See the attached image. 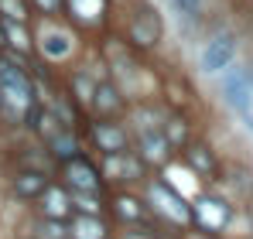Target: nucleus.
<instances>
[{
    "label": "nucleus",
    "mask_w": 253,
    "mask_h": 239,
    "mask_svg": "<svg viewBox=\"0 0 253 239\" xmlns=\"http://www.w3.org/2000/svg\"><path fill=\"white\" fill-rule=\"evenodd\" d=\"M106 65H96V69H89L85 62H79L72 72H69V79H65V92L72 96V103L79 106V110H89V99H92V92H96V82L106 79V72H103Z\"/></svg>",
    "instance_id": "nucleus-15"
},
{
    "label": "nucleus",
    "mask_w": 253,
    "mask_h": 239,
    "mask_svg": "<svg viewBox=\"0 0 253 239\" xmlns=\"http://www.w3.org/2000/svg\"><path fill=\"white\" fill-rule=\"evenodd\" d=\"M31 208H35V215L65 219V222H69V215H72V195H69V188H65L62 181H48V188L31 201Z\"/></svg>",
    "instance_id": "nucleus-17"
},
{
    "label": "nucleus",
    "mask_w": 253,
    "mask_h": 239,
    "mask_svg": "<svg viewBox=\"0 0 253 239\" xmlns=\"http://www.w3.org/2000/svg\"><path fill=\"white\" fill-rule=\"evenodd\" d=\"M222 79H219V92H222V103L236 113V117L243 120V126L253 133V82H250V72L247 69H222L219 72Z\"/></svg>",
    "instance_id": "nucleus-6"
},
{
    "label": "nucleus",
    "mask_w": 253,
    "mask_h": 239,
    "mask_svg": "<svg viewBox=\"0 0 253 239\" xmlns=\"http://www.w3.org/2000/svg\"><path fill=\"white\" fill-rule=\"evenodd\" d=\"M165 133H168L171 147H185V137H188V126L181 117H168L165 120Z\"/></svg>",
    "instance_id": "nucleus-25"
},
{
    "label": "nucleus",
    "mask_w": 253,
    "mask_h": 239,
    "mask_svg": "<svg viewBox=\"0 0 253 239\" xmlns=\"http://www.w3.org/2000/svg\"><path fill=\"white\" fill-rule=\"evenodd\" d=\"M35 55L48 69H65L83 58V31L72 28L65 17H31Z\"/></svg>",
    "instance_id": "nucleus-2"
},
{
    "label": "nucleus",
    "mask_w": 253,
    "mask_h": 239,
    "mask_svg": "<svg viewBox=\"0 0 253 239\" xmlns=\"http://www.w3.org/2000/svg\"><path fill=\"white\" fill-rule=\"evenodd\" d=\"M140 195H144V201H147V208H151L154 219L168 222L174 229H188V226H192L188 199H181L165 178H151V174H147L144 185H140Z\"/></svg>",
    "instance_id": "nucleus-3"
},
{
    "label": "nucleus",
    "mask_w": 253,
    "mask_h": 239,
    "mask_svg": "<svg viewBox=\"0 0 253 239\" xmlns=\"http://www.w3.org/2000/svg\"><path fill=\"white\" fill-rule=\"evenodd\" d=\"M168 3H171V10L178 17H185V21H199L202 10H206V0H168Z\"/></svg>",
    "instance_id": "nucleus-24"
},
{
    "label": "nucleus",
    "mask_w": 253,
    "mask_h": 239,
    "mask_svg": "<svg viewBox=\"0 0 253 239\" xmlns=\"http://www.w3.org/2000/svg\"><path fill=\"white\" fill-rule=\"evenodd\" d=\"M28 239H69V222L65 219H44V215H35L28 222Z\"/></svg>",
    "instance_id": "nucleus-20"
},
{
    "label": "nucleus",
    "mask_w": 253,
    "mask_h": 239,
    "mask_svg": "<svg viewBox=\"0 0 253 239\" xmlns=\"http://www.w3.org/2000/svg\"><path fill=\"white\" fill-rule=\"evenodd\" d=\"M195 239H209V236H195Z\"/></svg>",
    "instance_id": "nucleus-27"
},
{
    "label": "nucleus",
    "mask_w": 253,
    "mask_h": 239,
    "mask_svg": "<svg viewBox=\"0 0 253 239\" xmlns=\"http://www.w3.org/2000/svg\"><path fill=\"white\" fill-rule=\"evenodd\" d=\"M233 62H236V38H233L229 31L209 38L206 48H202V55H199V65H202L206 76H219V72L229 69Z\"/></svg>",
    "instance_id": "nucleus-14"
},
{
    "label": "nucleus",
    "mask_w": 253,
    "mask_h": 239,
    "mask_svg": "<svg viewBox=\"0 0 253 239\" xmlns=\"http://www.w3.org/2000/svg\"><path fill=\"white\" fill-rule=\"evenodd\" d=\"M250 82H253V72H250Z\"/></svg>",
    "instance_id": "nucleus-28"
},
{
    "label": "nucleus",
    "mask_w": 253,
    "mask_h": 239,
    "mask_svg": "<svg viewBox=\"0 0 253 239\" xmlns=\"http://www.w3.org/2000/svg\"><path fill=\"white\" fill-rule=\"evenodd\" d=\"M110 3L113 0H65L62 17L83 35H96V31H106L110 24Z\"/></svg>",
    "instance_id": "nucleus-11"
},
{
    "label": "nucleus",
    "mask_w": 253,
    "mask_h": 239,
    "mask_svg": "<svg viewBox=\"0 0 253 239\" xmlns=\"http://www.w3.org/2000/svg\"><path fill=\"white\" fill-rule=\"evenodd\" d=\"M69 195H72V212L106 215V195H92V192H69Z\"/></svg>",
    "instance_id": "nucleus-22"
},
{
    "label": "nucleus",
    "mask_w": 253,
    "mask_h": 239,
    "mask_svg": "<svg viewBox=\"0 0 253 239\" xmlns=\"http://www.w3.org/2000/svg\"><path fill=\"white\" fill-rule=\"evenodd\" d=\"M58 181H62L69 192H92V195H106V181H103V174H99V164L89 158L85 151L58 164Z\"/></svg>",
    "instance_id": "nucleus-7"
},
{
    "label": "nucleus",
    "mask_w": 253,
    "mask_h": 239,
    "mask_svg": "<svg viewBox=\"0 0 253 239\" xmlns=\"http://www.w3.org/2000/svg\"><path fill=\"white\" fill-rule=\"evenodd\" d=\"M185 164H188L199 178H206V174L215 171V158L209 154L206 144H185Z\"/></svg>",
    "instance_id": "nucleus-21"
},
{
    "label": "nucleus",
    "mask_w": 253,
    "mask_h": 239,
    "mask_svg": "<svg viewBox=\"0 0 253 239\" xmlns=\"http://www.w3.org/2000/svg\"><path fill=\"white\" fill-rule=\"evenodd\" d=\"M188 208H192V226H195L202 236L222 233V229L229 226V219H233V212H229L226 201L215 199V195H202V192H195V195L188 199Z\"/></svg>",
    "instance_id": "nucleus-10"
},
{
    "label": "nucleus",
    "mask_w": 253,
    "mask_h": 239,
    "mask_svg": "<svg viewBox=\"0 0 253 239\" xmlns=\"http://www.w3.org/2000/svg\"><path fill=\"white\" fill-rule=\"evenodd\" d=\"M106 215L117 226H133V222H154L147 201L140 195V188H113L106 195Z\"/></svg>",
    "instance_id": "nucleus-9"
},
{
    "label": "nucleus",
    "mask_w": 253,
    "mask_h": 239,
    "mask_svg": "<svg viewBox=\"0 0 253 239\" xmlns=\"http://www.w3.org/2000/svg\"><path fill=\"white\" fill-rule=\"evenodd\" d=\"M110 222L106 215H85V212H72L69 215V239H110Z\"/></svg>",
    "instance_id": "nucleus-19"
},
{
    "label": "nucleus",
    "mask_w": 253,
    "mask_h": 239,
    "mask_svg": "<svg viewBox=\"0 0 253 239\" xmlns=\"http://www.w3.org/2000/svg\"><path fill=\"white\" fill-rule=\"evenodd\" d=\"M48 181H51V171H42V167L24 164V167H17V171L10 174V195L17 201H24V205H31V201L48 188Z\"/></svg>",
    "instance_id": "nucleus-16"
},
{
    "label": "nucleus",
    "mask_w": 253,
    "mask_h": 239,
    "mask_svg": "<svg viewBox=\"0 0 253 239\" xmlns=\"http://www.w3.org/2000/svg\"><path fill=\"white\" fill-rule=\"evenodd\" d=\"M147 164L140 160V154L130 151H117V154H99V174L106 181V188H140L147 178Z\"/></svg>",
    "instance_id": "nucleus-5"
},
{
    "label": "nucleus",
    "mask_w": 253,
    "mask_h": 239,
    "mask_svg": "<svg viewBox=\"0 0 253 239\" xmlns=\"http://www.w3.org/2000/svg\"><path fill=\"white\" fill-rule=\"evenodd\" d=\"M161 35H165V21H161V14L154 10V3L137 0L133 10L126 14L124 41L133 48V51H151V48H158Z\"/></svg>",
    "instance_id": "nucleus-4"
},
{
    "label": "nucleus",
    "mask_w": 253,
    "mask_h": 239,
    "mask_svg": "<svg viewBox=\"0 0 253 239\" xmlns=\"http://www.w3.org/2000/svg\"><path fill=\"white\" fill-rule=\"evenodd\" d=\"M130 147L140 154V160H144L147 167H165V164L171 160V154H174V147H171L165 126L133 130V133H130Z\"/></svg>",
    "instance_id": "nucleus-12"
},
{
    "label": "nucleus",
    "mask_w": 253,
    "mask_h": 239,
    "mask_svg": "<svg viewBox=\"0 0 253 239\" xmlns=\"http://www.w3.org/2000/svg\"><path fill=\"white\" fill-rule=\"evenodd\" d=\"M110 239H113V236H110Z\"/></svg>",
    "instance_id": "nucleus-29"
},
{
    "label": "nucleus",
    "mask_w": 253,
    "mask_h": 239,
    "mask_svg": "<svg viewBox=\"0 0 253 239\" xmlns=\"http://www.w3.org/2000/svg\"><path fill=\"white\" fill-rule=\"evenodd\" d=\"M130 110V99L126 92L110 79H99L96 82V92L89 99V117H113V120H124V113Z\"/></svg>",
    "instance_id": "nucleus-13"
},
{
    "label": "nucleus",
    "mask_w": 253,
    "mask_h": 239,
    "mask_svg": "<svg viewBox=\"0 0 253 239\" xmlns=\"http://www.w3.org/2000/svg\"><path fill=\"white\" fill-rule=\"evenodd\" d=\"M0 48L14 51V55H24V58H31V55H35L31 24H24V21H10V17H0Z\"/></svg>",
    "instance_id": "nucleus-18"
},
{
    "label": "nucleus",
    "mask_w": 253,
    "mask_h": 239,
    "mask_svg": "<svg viewBox=\"0 0 253 239\" xmlns=\"http://www.w3.org/2000/svg\"><path fill=\"white\" fill-rule=\"evenodd\" d=\"M0 17H10V21H24L31 24V3L28 0H0Z\"/></svg>",
    "instance_id": "nucleus-23"
},
{
    "label": "nucleus",
    "mask_w": 253,
    "mask_h": 239,
    "mask_svg": "<svg viewBox=\"0 0 253 239\" xmlns=\"http://www.w3.org/2000/svg\"><path fill=\"white\" fill-rule=\"evenodd\" d=\"M38 82L31 76V69L10 62L0 51V120L7 126H24L38 110Z\"/></svg>",
    "instance_id": "nucleus-1"
},
{
    "label": "nucleus",
    "mask_w": 253,
    "mask_h": 239,
    "mask_svg": "<svg viewBox=\"0 0 253 239\" xmlns=\"http://www.w3.org/2000/svg\"><path fill=\"white\" fill-rule=\"evenodd\" d=\"M28 3H31L35 17H62V10H65V0H28Z\"/></svg>",
    "instance_id": "nucleus-26"
},
{
    "label": "nucleus",
    "mask_w": 253,
    "mask_h": 239,
    "mask_svg": "<svg viewBox=\"0 0 253 239\" xmlns=\"http://www.w3.org/2000/svg\"><path fill=\"white\" fill-rule=\"evenodd\" d=\"M85 140L92 144L96 154H117V151H130V126L113 117H89L85 126Z\"/></svg>",
    "instance_id": "nucleus-8"
}]
</instances>
